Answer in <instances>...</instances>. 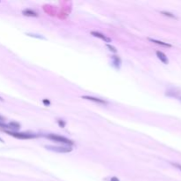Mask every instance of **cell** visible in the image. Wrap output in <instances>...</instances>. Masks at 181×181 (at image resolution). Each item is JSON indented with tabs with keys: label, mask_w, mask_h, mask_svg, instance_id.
Wrapping results in <instances>:
<instances>
[{
	"label": "cell",
	"mask_w": 181,
	"mask_h": 181,
	"mask_svg": "<svg viewBox=\"0 0 181 181\" xmlns=\"http://www.w3.org/2000/svg\"><path fill=\"white\" fill-rule=\"evenodd\" d=\"M46 137L49 139V140H51L55 142H58V143H61V144H65V145H68L69 147L72 146L74 145V141L64 137V136H60V135H58V134H47Z\"/></svg>",
	"instance_id": "6da1fadb"
},
{
	"label": "cell",
	"mask_w": 181,
	"mask_h": 181,
	"mask_svg": "<svg viewBox=\"0 0 181 181\" xmlns=\"http://www.w3.org/2000/svg\"><path fill=\"white\" fill-rule=\"evenodd\" d=\"M6 133L12 137H15L17 139H21V140L34 139V138L37 137L36 134H29V133H18V132H13V131H6Z\"/></svg>",
	"instance_id": "7a4b0ae2"
},
{
	"label": "cell",
	"mask_w": 181,
	"mask_h": 181,
	"mask_svg": "<svg viewBox=\"0 0 181 181\" xmlns=\"http://www.w3.org/2000/svg\"><path fill=\"white\" fill-rule=\"evenodd\" d=\"M45 149L57 153H69L72 150L71 147H62V146H52V145H46Z\"/></svg>",
	"instance_id": "3957f363"
},
{
	"label": "cell",
	"mask_w": 181,
	"mask_h": 181,
	"mask_svg": "<svg viewBox=\"0 0 181 181\" xmlns=\"http://www.w3.org/2000/svg\"><path fill=\"white\" fill-rule=\"evenodd\" d=\"M82 99H86V100H88V101H92V102H95V103H101V104H104V105H107L108 104V102H106L105 100L103 99H101V98H96V97H94V96H81Z\"/></svg>",
	"instance_id": "277c9868"
},
{
	"label": "cell",
	"mask_w": 181,
	"mask_h": 181,
	"mask_svg": "<svg viewBox=\"0 0 181 181\" xmlns=\"http://www.w3.org/2000/svg\"><path fill=\"white\" fill-rule=\"evenodd\" d=\"M91 34L93 36H95V37H97V38H100L102 39L103 41H104L105 43H111V38H109L107 37V36L100 32H97V31H92L91 32Z\"/></svg>",
	"instance_id": "5b68a950"
},
{
	"label": "cell",
	"mask_w": 181,
	"mask_h": 181,
	"mask_svg": "<svg viewBox=\"0 0 181 181\" xmlns=\"http://www.w3.org/2000/svg\"><path fill=\"white\" fill-rule=\"evenodd\" d=\"M156 57L158 58L159 60H161V62H162L164 64L167 65L169 63V60L166 57V55L162 51H156Z\"/></svg>",
	"instance_id": "8992f818"
},
{
	"label": "cell",
	"mask_w": 181,
	"mask_h": 181,
	"mask_svg": "<svg viewBox=\"0 0 181 181\" xmlns=\"http://www.w3.org/2000/svg\"><path fill=\"white\" fill-rule=\"evenodd\" d=\"M22 14L24 16H28V17H38V13L31 10V9H25L22 11Z\"/></svg>",
	"instance_id": "52a82bcc"
},
{
	"label": "cell",
	"mask_w": 181,
	"mask_h": 181,
	"mask_svg": "<svg viewBox=\"0 0 181 181\" xmlns=\"http://www.w3.org/2000/svg\"><path fill=\"white\" fill-rule=\"evenodd\" d=\"M111 58H112V63H113L114 66L117 69H119L120 65H121V59H120V58L118 57V56H112Z\"/></svg>",
	"instance_id": "ba28073f"
},
{
	"label": "cell",
	"mask_w": 181,
	"mask_h": 181,
	"mask_svg": "<svg viewBox=\"0 0 181 181\" xmlns=\"http://www.w3.org/2000/svg\"><path fill=\"white\" fill-rule=\"evenodd\" d=\"M8 125L9 129H12V130H19L21 128V125L17 122H10Z\"/></svg>",
	"instance_id": "9c48e42d"
},
{
	"label": "cell",
	"mask_w": 181,
	"mask_h": 181,
	"mask_svg": "<svg viewBox=\"0 0 181 181\" xmlns=\"http://www.w3.org/2000/svg\"><path fill=\"white\" fill-rule=\"evenodd\" d=\"M149 41L154 43H156V44H159V45H162V46H165V47H171V45L170 43H164V42H161V41H158V40H156V39H152V38H148Z\"/></svg>",
	"instance_id": "30bf717a"
},
{
	"label": "cell",
	"mask_w": 181,
	"mask_h": 181,
	"mask_svg": "<svg viewBox=\"0 0 181 181\" xmlns=\"http://www.w3.org/2000/svg\"><path fill=\"white\" fill-rule=\"evenodd\" d=\"M161 13L164 14V16H167V17H170V18H173V19H177V17L174 14L171 13V12H161Z\"/></svg>",
	"instance_id": "8fae6325"
},
{
	"label": "cell",
	"mask_w": 181,
	"mask_h": 181,
	"mask_svg": "<svg viewBox=\"0 0 181 181\" xmlns=\"http://www.w3.org/2000/svg\"><path fill=\"white\" fill-rule=\"evenodd\" d=\"M106 47L109 49V50H111V52H113V53H117V49L114 47V46H112V45H111V44H106Z\"/></svg>",
	"instance_id": "7c38bea8"
},
{
	"label": "cell",
	"mask_w": 181,
	"mask_h": 181,
	"mask_svg": "<svg viewBox=\"0 0 181 181\" xmlns=\"http://www.w3.org/2000/svg\"><path fill=\"white\" fill-rule=\"evenodd\" d=\"M27 35L28 36H31V37H35V38H38V39H44V37L41 35H38V34H27Z\"/></svg>",
	"instance_id": "4fadbf2b"
},
{
	"label": "cell",
	"mask_w": 181,
	"mask_h": 181,
	"mask_svg": "<svg viewBox=\"0 0 181 181\" xmlns=\"http://www.w3.org/2000/svg\"><path fill=\"white\" fill-rule=\"evenodd\" d=\"M58 125L60 126V127H62V128H64L65 126V122L64 120H62V119H58Z\"/></svg>",
	"instance_id": "5bb4252c"
},
{
	"label": "cell",
	"mask_w": 181,
	"mask_h": 181,
	"mask_svg": "<svg viewBox=\"0 0 181 181\" xmlns=\"http://www.w3.org/2000/svg\"><path fill=\"white\" fill-rule=\"evenodd\" d=\"M43 103L44 105H46V106L50 105V100H48V99H43Z\"/></svg>",
	"instance_id": "9a60e30c"
},
{
	"label": "cell",
	"mask_w": 181,
	"mask_h": 181,
	"mask_svg": "<svg viewBox=\"0 0 181 181\" xmlns=\"http://www.w3.org/2000/svg\"><path fill=\"white\" fill-rule=\"evenodd\" d=\"M171 164L173 166H175L176 168H178L180 171H181V164H176V162H171Z\"/></svg>",
	"instance_id": "2e32d148"
},
{
	"label": "cell",
	"mask_w": 181,
	"mask_h": 181,
	"mask_svg": "<svg viewBox=\"0 0 181 181\" xmlns=\"http://www.w3.org/2000/svg\"><path fill=\"white\" fill-rule=\"evenodd\" d=\"M111 181H120L117 177H112L111 178Z\"/></svg>",
	"instance_id": "e0dca14e"
},
{
	"label": "cell",
	"mask_w": 181,
	"mask_h": 181,
	"mask_svg": "<svg viewBox=\"0 0 181 181\" xmlns=\"http://www.w3.org/2000/svg\"><path fill=\"white\" fill-rule=\"evenodd\" d=\"M0 121H1V122H4L5 121V118L2 116H0Z\"/></svg>",
	"instance_id": "ac0fdd59"
},
{
	"label": "cell",
	"mask_w": 181,
	"mask_h": 181,
	"mask_svg": "<svg viewBox=\"0 0 181 181\" xmlns=\"http://www.w3.org/2000/svg\"><path fill=\"white\" fill-rule=\"evenodd\" d=\"M0 141H1V142H4V140H2L1 138H0Z\"/></svg>",
	"instance_id": "d6986e66"
},
{
	"label": "cell",
	"mask_w": 181,
	"mask_h": 181,
	"mask_svg": "<svg viewBox=\"0 0 181 181\" xmlns=\"http://www.w3.org/2000/svg\"><path fill=\"white\" fill-rule=\"evenodd\" d=\"M179 100H180V101H181V97H180V99H179Z\"/></svg>",
	"instance_id": "ffe728a7"
}]
</instances>
